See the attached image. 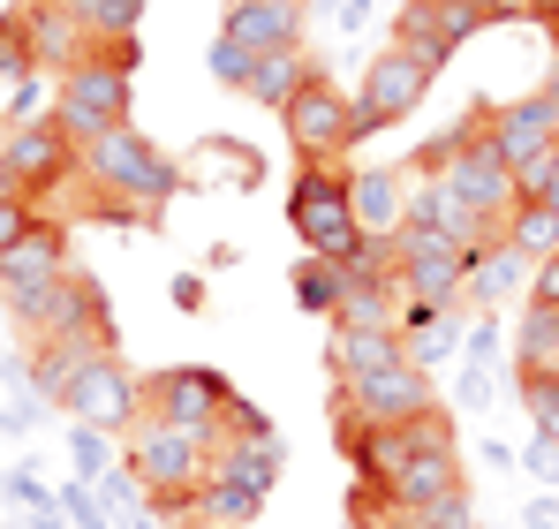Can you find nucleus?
<instances>
[{"instance_id": "nucleus-42", "label": "nucleus", "mask_w": 559, "mask_h": 529, "mask_svg": "<svg viewBox=\"0 0 559 529\" xmlns=\"http://www.w3.org/2000/svg\"><path fill=\"white\" fill-rule=\"evenodd\" d=\"M499 401V371L491 363H462V409H491Z\"/></svg>"}, {"instance_id": "nucleus-49", "label": "nucleus", "mask_w": 559, "mask_h": 529, "mask_svg": "<svg viewBox=\"0 0 559 529\" xmlns=\"http://www.w3.org/2000/svg\"><path fill=\"white\" fill-rule=\"evenodd\" d=\"M476 454H484V469H514V446H507V439H484Z\"/></svg>"}, {"instance_id": "nucleus-9", "label": "nucleus", "mask_w": 559, "mask_h": 529, "mask_svg": "<svg viewBox=\"0 0 559 529\" xmlns=\"http://www.w3.org/2000/svg\"><path fill=\"white\" fill-rule=\"evenodd\" d=\"M385 258H393V280H401V295L408 303H439V310H454L468 287V264H476V250H462V243H447V235H431V227H401L393 243H385Z\"/></svg>"}, {"instance_id": "nucleus-25", "label": "nucleus", "mask_w": 559, "mask_h": 529, "mask_svg": "<svg viewBox=\"0 0 559 529\" xmlns=\"http://www.w3.org/2000/svg\"><path fill=\"white\" fill-rule=\"evenodd\" d=\"M318 77V61L302 54V46H287V54H258L250 61V77H242V98H258V106H273V114H287V98Z\"/></svg>"}, {"instance_id": "nucleus-32", "label": "nucleus", "mask_w": 559, "mask_h": 529, "mask_svg": "<svg viewBox=\"0 0 559 529\" xmlns=\"http://www.w3.org/2000/svg\"><path fill=\"white\" fill-rule=\"evenodd\" d=\"M295 303H302L310 318H333V303H341V264L333 258H302L295 264Z\"/></svg>"}, {"instance_id": "nucleus-4", "label": "nucleus", "mask_w": 559, "mask_h": 529, "mask_svg": "<svg viewBox=\"0 0 559 529\" xmlns=\"http://www.w3.org/2000/svg\"><path fill=\"white\" fill-rule=\"evenodd\" d=\"M287 227L302 235V250L310 258H356L371 235L356 227V204H348V167L341 160H325V167H302L295 189H287Z\"/></svg>"}, {"instance_id": "nucleus-50", "label": "nucleus", "mask_w": 559, "mask_h": 529, "mask_svg": "<svg viewBox=\"0 0 559 529\" xmlns=\"http://www.w3.org/2000/svg\"><path fill=\"white\" fill-rule=\"evenodd\" d=\"M175 303H182V310H197V303H204V280H197V272H182V280H175Z\"/></svg>"}, {"instance_id": "nucleus-55", "label": "nucleus", "mask_w": 559, "mask_h": 529, "mask_svg": "<svg viewBox=\"0 0 559 529\" xmlns=\"http://www.w3.org/2000/svg\"><path fill=\"white\" fill-rule=\"evenodd\" d=\"M552 46H559V23H552Z\"/></svg>"}, {"instance_id": "nucleus-47", "label": "nucleus", "mask_w": 559, "mask_h": 529, "mask_svg": "<svg viewBox=\"0 0 559 529\" xmlns=\"http://www.w3.org/2000/svg\"><path fill=\"white\" fill-rule=\"evenodd\" d=\"M476 15L484 23H514V15H530V0H476Z\"/></svg>"}, {"instance_id": "nucleus-35", "label": "nucleus", "mask_w": 559, "mask_h": 529, "mask_svg": "<svg viewBox=\"0 0 559 529\" xmlns=\"http://www.w3.org/2000/svg\"><path fill=\"white\" fill-rule=\"evenodd\" d=\"M0 492L23 507V522H38V515H61V507H53V484H46L38 469H8V484H0Z\"/></svg>"}, {"instance_id": "nucleus-38", "label": "nucleus", "mask_w": 559, "mask_h": 529, "mask_svg": "<svg viewBox=\"0 0 559 529\" xmlns=\"http://www.w3.org/2000/svg\"><path fill=\"white\" fill-rule=\"evenodd\" d=\"M98 499H106L114 515H129V507H152V492L136 484V469H129V461H121L114 477H98Z\"/></svg>"}, {"instance_id": "nucleus-7", "label": "nucleus", "mask_w": 559, "mask_h": 529, "mask_svg": "<svg viewBox=\"0 0 559 529\" xmlns=\"http://www.w3.org/2000/svg\"><path fill=\"white\" fill-rule=\"evenodd\" d=\"M424 409H439V386H431V371L408 363V355L333 386V424H408V416H424Z\"/></svg>"}, {"instance_id": "nucleus-28", "label": "nucleus", "mask_w": 559, "mask_h": 529, "mask_svg": "<svg viewBox=\"0 0 559 529\" xmlns=\"http://www.w3.org/2000/svg\"><path fill=\"white\" fill-rule=\"evenodd\" d=\"M499 243H507V250H522L530 264L552 258V250H559V212H552V204H537V197H522V204L499 220Z\"/></svg>"}, {"instance_id": "nucleus-46", "label": "nucleus", "mask_w": 559, "mask_h": 529, "mask_svg": "<svg viewBox=\"0 0 559 529\" xmlns=\"http://www.w3.org/2000/svg\"><path fill=\"white\" fill-rule=\"evenodd\" d=\"M522 522L530 529H559V492H537V499L522 507Z\"/></svg>"}, {"instance_id": "nucleus-43", "label": "nucleus", "mask_w": 559, "mask_h": 529, "mask_svg": "<svg viewBox=\"0 0 559 529\" xmlns=\"http://www.w3.org/2000/svg\"><path fill=\"white\" fill-rule=\"evenodd\" d=\"M522 469H530V477H545V484H559V439L537 432V439L522 446Z\"/></svg>"}, {"instance_id": "nucleus-1", "label": "nucleus", "mask_w": 559, "mask_h": 529, "mask_svg": "<svg viewBox=\"0 0 559 529\" xmlns=\"http://www.w3.org/2000/svg\"><path fill=\"white\" fill-rule=\"evenodd\" d=\"M121 461L136 469V484L152 492V515H189L197 484L212 477V432L197 424H175V416H136L121 432Z\"/></svg>"}, {"instance_id": "nucleus-48", "label": "nucleus", "mask_w": 559, "mask_h": 529, "mask_svg": "<svg viewBox=\"0 0 559 529\" xmlns=\"http://www.w3.org/2000/svg\"><path fill=\"white\" fill-rule=\"evenodd\" d=\"M333 15H341V31H364L371 23V0H333Z\"/></svg>"}, {"instance_id": "nucleus-21", "label": "nucleus", "mask_w": 559, "mask_h": 529, "mask_svg": "<svg viewBox=\"0 0 559 529\" xmlns=\"http://www.w3.org/2000/svg\"><path fill=\"white\" fill-rule=\"evenodd\" d=\"M462 446H431V454H416V461H401V477L385 484V499L393 507H424V499H447V492H462Z\"/></svg>"}, {"instance_id": "nucleus-39", "label": "nucleus", "mask_w": 559, "mask_h": 529, "mask_svg": "<svg viewBox=\"0 0 559 529\" xmlns=\"http://www.w3.org/2000/svg\"><path fill=\"white\" fill-rule=\"evenodd\" d=\"M514 189H522V197H537V204H552V212H559V144L545 152V160H537V167H522V175H514Z\"/></svg>"}, {"instance_id": "nucleus-36", "label": "nucleus", "mask_w": 559, "mask_h": 529, "mask_svg": "<svg viewBox=\"0 0 559 529\" xmlns=\"http://www.w3.org/2000/svg\"><path fill=\"white\" fill-rule=\"evenodd\" d=\"M212 439H273V416H265V409H258V401H242V393H235V401H227V416H219V432H212Z\"/></svg>"}, {"instance_id": "nucleus-51", "label": "nucleus", "mask_w": 559, "mask_h": 529, "mask_svg": "<svg viewBox=\"0 0 559 529\" xmlns=\"http://www.w3.org/2000/svg\"><path fill=\"white\" fill-rule=\"evenodd\" d=\"M114 529H159V515L152 507H129V515H114Z\"/></svg>"}, {"instance_id": "nucleus-12", "label": "nucleus", "mask_w": 559, "mask_h": 529, "mask_svg": "<svg viewBox=\"0 0 559 529\" xmlns=\"http://www.w3.org/2000/svg\"><path fill=\"white\" fill-rule=\"evenodd\" d=\"M227 401H235V378L212 371V363H167V371L144 378V409L175 416V424H197V432H219Z\"/></svg>"}, {"instance_id": "nucleus-15", "label": "nucleus", "mask_w": 559, "mask_h": 529, "mask_svg": "<svg viewBox=\"0 0 559 529\" xmlns=\"http://www.w3.org/2000/svg\"><path fill=\"white\" fill-rule=\"evenodd\" d=\"M424 91H431V69L408 61L401 46H385L371 69H364V84H356V129H364V137H371V129H393L401 114L424 106Z\"/></svg>"}, {"instance_id": "nucleus-24", "label": "nucleus", "mask_w": 559, "mask_h": 529, "mask_svg": "<svg viewBox=\"0 0 559 529\" xmlns=\"http://www.w3.org/2000/svg\"><path fill=\"white\" fill-rule=\"evenodd\" d=\"M69 23L92 38V54H121L136 46V23H144V0H61Z\"/></svg>"}, {"instance_id": "nucleus-37", "label": "nucleus", "mask_w": 559, "mask_h": 529, "mask_svg": "<svg viewBox=\"0 0 559 529\" xmlns=\"http://www.w3.org/2000/svg\"><path fill=\"white\" fill-rule=\"evenodd\" d=\"M499 355H507L499 318H491V310H476V318H468V333H462V363H499Z\"/></svg>"}, {"instance_id": "nucleus-27", "label": "nucleus", "mask_w": 559, "mask_h": 529, "mask_svg": "<svg viewBox=\"0 0 559 529\" xmlns=\"http://www.w3.org/2000/svg\"><path fill=\"white\" fill-rule=\"evenodd\" d=\"M522 272H530V258L522 250H507V243H491L484 258L468 264V287H462V303H476V310H499L514 287H522Z\"/></svg>"}, {"instance_id": "nucleus-10", "label": "nucleus", "mask_w": 559, "mask_h": 529, "mask_svg": "<svg viewBox=\"0 0 559 529\" xmlns=\"http://www.w3.org/2000/svg\"><path fill=\"white\" fill-rule=\"evenodd\" d=\"M53 409H61L69 424H98V432L121 439V432L144 416V378H136L114 349H98V355H84V371L69 378V393H61Z\"/></svg>"}, {"instance_id": "nucleus-20", "label": "nucleus", "mask_w": 559, "mask_h": 529, "mask_svg": "<svg viewBox=\"0 0 559 529\" xmlns=\"http://www.w3.org/2000/svg\"><path fill=\"white\" fill-rule=\"evenodd\" d=\"M15 23H23V38H31V54H38V69H53V77H61V69H76V61L92 54V38L69 23V8H61V0H38V8H31V15H15Z\"/></svg>"}, {"instance_id": "nucleus-13", "label": "nucleus", "mask_w": 559, "mask_h": 529, "mask_svg": "<svg viewBox=\"0 0 559 529\" xmlns=\"http://www.w3.org/2000/svg\"><path fill=\"white\" fill-rule=\"evenodd\" d=\"M31 341H69V349H114V310H106V295H98L92 272H69L53 295H46V310L31 318Z\"/></svg>"}, {"instance_id": "nucleus-18", "label": "nucleus", "mask_w": 559, "mask_h": 529, "mask_svg": "<svg viewBox=\"0 0 559 529\" xmlns=\"http://www.w3.org/2000/svg\"><path fill=\"white\" fill-rule=\"evenodd\" d=\"M182 181H197V189H258L265 181V160L242 137H204L182 160Z\"/></svg>"}, {"instance_id": "nucleus-3", "label": "nucleus", "mask_w": 559, "mask_h": 529, "mask_svg": "<svg viewBox=\"0 0 559 529\" xmlns=\"http://www.w3.org/2000/svg\"><path fill=\"white\" fill-rule=\"evenodd\" d=\"M136 61H121V54H84L76 69H61V84H53V121H61V137L69 144H92L106 129H129V106H136Z\"/></svg>"}, {"instance_id": "nucleus-34", "label": "nucleus", "mask_w": 559, "mask_h": 529, "mask_svg": "<svg viewBox=\"0 0 559 529\" xmlns=\"http://www.w3.org/2000/svg\"><path fill=\"white\" fill-rule=\"evenodd\" d=\"M522 409L545 439H559V371H522Z\"/></svg>"}, {"instance_id": "nucleus-45", "label": "nucleus", "mask_w": 559, "mask_h": 529, "mask_svg": "<svg viewBox=\"0 0 559 529\" xmlns=\"http://www.w3.org/2000/svg\"><path fill=\"white\" fill-rule=\"evenodd\" d=\"M38 409H46V401H38V393H15V401H8V409H0V424H8V432H15V439H23V432H31V424H38Z\"/></svg>"}, {"instance_id": "nucleus-11", "label": "nucleus", "mask_w": 559, "mask_h": 529, "mask_svg": "<svg viewBox=\"0 0 559 529\" xmlns=\"http://www.w3.org/2000/svg\"><path fill=\"white\" fill-rule=\"evenodd\" d=\"M476 31H484L476 0H401V15H393V46L408 61H424L431 77L462 54V38H476Z\"/></svg>"}, {"instance_id": "nucleus-14", "label": "nucleus", "mask_w": 559, "mask_h": 529, "mask_svg": "<svg viewBox=\"0 0 559 529\" xmlns=\"http://www.w3.org/2000/svg\"><path fill=\"white\" fill-rule=\"evenodd\" d=\"M552 144H559V114L545 98H499V106H484V152H491L507 175L537 167Z\"/></svg>"}, {"instance_id": "nucleus-8", "label": "nucleus", "mask_w": 559, "mask_h": 529, "mask_svg": "<svg viewBox=\"0 0 559 529\" xmlns=\"http://www.w3.org/2000/svg\"><path fill=\"white\" fill-rule=\"evenodd\" d=\"M69 272H76V264H69V227H61V220H38L23 243L0 250V303H8V318L31 333V318L46 310V295H53Z\"/></svg>"}, {"instance_id": "nucleus-6", "label": "nucleus", "mask_w": 559, "mask_h": 529, "mask_svg": "<svg viewBox=\"0 0 559 529\" xmlns=\"http://www.w3.org/2000/svg\"><path fill=\"white\" fill-rule=\"evenodd\" d=\"M280 121H287V152H295L302 167L348 160V144H364V129H356V91H341L325 69L287 98V114H280Z\"/></svg>"}, {"instance_id": "nucleus-26", "label": "nucleus", "mask_w": 559, "mask_h": 529, "mask_svg": "<svg viewBox=\"0 0 559 529\" xmlns=\"http://www.w3.org/2000/svg\"><path fill=\"white\" fill-rule=\"evenodd\" d=\"M189 515L197 522H219V529H250L258 515H265V492H250V484H235V477H204L197 484V499H189Z\"/></svg>"}, {"instance_id": "nucleus-44", "label": "nucleus", "mask_w": 559, "mask_h": 529, "mask_svg": "<svg viewBox=\"0 0 559 529\" xmlns=\"http://www.w3.org/2000/svg\"><path fill=\"white\" fill-rule=\"evenodd\" d=\"M530 303H552V310H559V250L530 264Z\"/></svg>"}, {"instance_id": "nucleus-5", "label": "nucleus", "mask_w": 559, "mask_h": 529, "mask_svg": "<svg viewBox=\"0 0 559 529\" xmlns=\"http://www.w3.org/2000/svg\"><path fill=\"white\" fill-rule=\"evenodd\" d=\"M69 181H76V144L61 137L53 114H31V121L0 129V189L46 204V197H61Z\"/></svg>"}, {"instance_id": "nucleus-56", "label": "nucleus", "mask_w": 559, "mask_h": 529, "mask_svg": "<svg viewBox=\"0 0 559 529\" xmlns=\"http://www.w3.org/2000/svg\"><path fill=\"white\" fill-rule=\"evenodd\" d=\"M0 484H8V469H0Z\"/></svg>"}, {"instance_id": "nucleus-33", "label": "nucleus", "mask_w": 559, "mask_h": 529, "mask_svg": "<svg viewBox=\"0 0 559 529\" xmlns=\"http://www.w3.org/2000/svg\"><path fill=\"white\" fill-rule=\"evenodd\" d=\"M69 461H76L84 484H98V477L121 469V446H114V432H98V424H76V432H69Z\"/></svg>"}, {"instance_id": "nucleus-40", "label": "nucleus", "mask_w": 559, "mask_h": 529, "mask_svg": "<svg viewBox=\"0 0 559 529\" xmlns=\"http://www.w3.org/2000/svg\"><path fill=\"white\" fill-rule=\"evenodd\" d=\"M250 61H258V54H242L235 38H212V54H204L212 84H235V91H242V77H250Z\"/></svg>"}, {"instance_id": "nucleus-2", "label": "nucleus", "mask_w": 559, "mask_h": 529, "mask_svg": "<svg viewBox=\"0 0 559 529\" xmlns=\"http://www.w3.org/2000/svg\"><path fill=\"white\" fill-rule=\"evenodd\" d=\"M76 181H84L92 197H121V204H136L144 220H159V204L182 189V167H175L152 137L106 129L92 144H76Z\"/></svg>"}, {"instance_id": "nucleus-16", "label": "nucleus", "mask_w": 559, "mask_h": 529, "mask_svg": "<svg viewBox=\"0 0 559 529\" xmlns=\"http://www.w3.org/2000/svg\"><path fill=\"white\" fill-rule=\"evenodd\" d=\"M310 0H227L219 8V38H235L242 54H287L302 46Z\"/></svg>"}, {"instance_id": "nucleus-22", "label": "nucleus", "mask_w": 559, "mask_h": 529, "mask_svg": "<svg viewBox=\"0 0 559 529\" xmlns=\"http://www.w3.org/2000/svg\"><path fill=\"white\" fill-rule=\"evenodd\" d=\"M401 349L408 363H447V355H462V318L454 310H439V303H401Z\"/></svg>"}, {"instance_id": "nucleus-19", "label": "nucleus", "mask_w": 559, "mask_h": 529, "mask_svg": "<svg viewBox=\"0 0 559 529\" xmlns=\"http://www.w3.org/2000/svg\"><path fill=\"white\" fill-rule=\"evenodd\" d=\"M31 106H38V54H31L23 23L8 15L0 23V129L31 121Z\"/></svg>"}, {"instance_id": "nucleus-41", "label": "nucleus", "mask_w": 559, "mask_h": 529, "mask_svg": "<svg viewBox=\"0 0 559 529\" xmlns=\"http://www.w3.org/2000/svg\"><path fill=\"white\" fill-rule=\"evenodd\" d=\"M31 227H38V204H31V197H15V189H0V250H8V243H23Z\"/></svg>"}, {"instance_id": "nucleus-52", "label": "nucleus", "mask_w": 559, "mask_h": 529, "mask_svg": "<svg viewBox=\"0 0 559 529\" xmlns=\"http://www.w3.org/2000/svg\"><path fill=\"white\" fill-rule=\"evenodd\" d=\"M537 98H545V106L559 114V61H552V77H545V91H537Z\"/></svg>"}, {"instance_id": "nucleus-23", "label": "nucleus", "mask_w": 559, "mask_h": 529, "mask_svg": "<svg viewBox=\"0 0 559 529\" xmlns=\"http://www.w3.org/2000/svg\"><path fill=\"white\" fill-rule=\"evenodd\" d=\"M212 469L273 499V492H280V469H287V446H280V439H212Z\"/></svg>"}, {"instance_id": "nucleus-30", "label": "nucleus", "mask_w": 559, "mask_h": 529, "mask_svg": "<svg viewBox=\"0 0 559 529\" xmlns=\"http://www.w3.org/2000/svg\"><path fill=\"white\" fill-rule=\"evenodd\" d=\"M385 529H484V522H476V499H468V484H462V492H447V499L393 507V515H385Z\"/></svg>"}, {"instance_id": "nucleus-17", "label": "nucleus", "mask_w": 559, "mask_h": 529, "mask_svg": "<svg viewBox=\"0 0 559 529\" xmlns=\"http://www.w3.org/2000/svg\"><path fill=\"white\" fill-rule=\"evenodd\" d=\"M348 204H356V227L371 243H393L408 227V175L401 167H348Z\"/></svg>"}, {"instance_id": "nucleus-54", "label": "nucleus", "mask_w": 559, "mask_h": 529, "mask_svg": "<svg viewBox=\"0 0 559 529\" xmlns=\"http://www.w3.org/2000/svg\"><path fill=\"white\" fill-rule=\"evenodd\" d=\"M189 529H219V522H197V515H189Z\"/></svg>"}, {"instance_id": "nucleus-31", "label": "nucleus", "mask_w": 559, "mask_h": 529, "mask_svg": "<svg viewBox=\"0 0 559 529\" xmlns=\"http://www.w3.org/2000/svg\"><path fill=\"white\" fill-rule=\"evenodd\" d=\"M53 507H61V522H69V529H114V507L98 499V484H84L76 469L53 484Z\"/></svg>"}, {"instance_id": "nucleus-53", "label": "nucleus", "mask_w": 559, "mask_h": 529, "mask_svg": "<svg viewBox=\"0 0 559 529\" xmlns=\"http://www.w3.org/2000/svg\"><path fill=\"white\" fill-rule=\"evenodd\" d=\"M530 15H537V23H559V0H530Z\"/></svg>"}, {"instance_id": "nucleus-29", "label": "nucleus", "mask_w": 559, "mask_h": 529, "mask_svg": "<svg viewBox=\"0 0 559 529\" xmlns=\"http://www.w3.org/2000/svg\"><path fill=\"white\" fill-rule=\"evenodd\" d=\"M514 371H559V310H552V303H530V310H522Z\"/></svg>"}]
</instances>
